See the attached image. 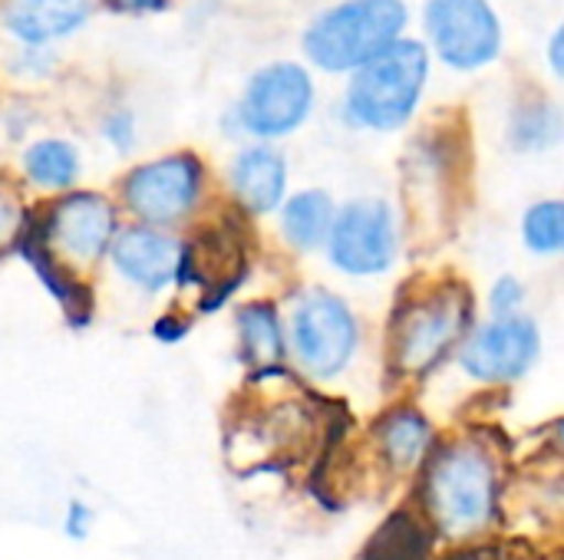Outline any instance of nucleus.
<instances>
[{
    "instance_id": "f257e3e1",
    "label": "nucleus",
    "mask_w": 564,
    "mask_h": 560,
    "mask_svg": "<svg viewBox=\"0 0 564 560\" xmlns=\"http://www.w3.org/2000/svg\"><path fill=\"white\" fill-rule=\"evenodd\" d=\"M502 465L479 436H453L433 446L420 475V515L433 535L479 541L502 518Z\"/></svg>"
},
{
    "instance_id": "f03ea898",
    "label": "nucleus",
    "mask_w": 564,
    "mask_h": 560,
    "mask_svg": "<svg viewBox=\"0 0 564 560\" xmlns=\"http://www.w3.org/2000/svg\"><path fill=\"white\" fill-rule=\"evenodd\" d=\"M476 327V297L466 281L443 277L403 290L387 330V370L400 383L436 373Z\"/></svg>"
},
{
    "instance_id": "7ed1b4c3",
    "label": "nucleus",
    "mask_w": 564,
    "mask_h": 560,
    "mask_svg": "<svg viewBox=\"0 0 564 560\" xmlns=\"http://www.w3.org/2000/svg\"><path fill=\"white\" fill-rule=\"evenodd\" d=\"M430 79V53L416 40H397L380 56L350 73L344 119L367 132L403 129L423 99Z\"/></svg>"
},
{
    "instance_id": "20e7f679",
    "label": "nucleus",
    "mask_w": 564,
    "mask_h": 560,
    "mask_svg": "<svg viewBox=\"0 0 564 560\" xmlns=\"http://www.w3.org/2000/svg\"><path fill=\"white\" fill-rule=\"evenodd\" d=\"M410 10L403 0H340L304 30V53L324 73H354L403 40Z\"/></svg>"
},
{
    "instance_id": "39448f33",
    "label": "nucleus",
    "mask_w": 564,
    "mask_h": 560,
    "mask_svg": "<svg viewBox=\"0 0 564 560\" xmlns=\"http://www.w3.org/2000/svg\"><path fill=\"white\" fill-rule=\"evenodd\" d=\"M288 356L311 380H337L357 360L364 327L357 310L334 290H301L284 317Z\"/></svg>"
},
{
    "instance_id": "423d86ee",
    "label": "nucleus",
    "mask_w": 564,
    "mask_h": 560,
    "mask_svg": "<svg viewBox=\"0 0 564 560\" xmlns=\"http://www.w3.org/2000/svg\"><path fill=\"white\" fill-rule=\"evenodd\" d=\"M30 224L46 251L76 274L93 271L99 261H106L112 238L122 228L116 201L89 188H73L59 195L36 218L30 215Z\"/></svg>"
},
{
    "instance_id": "0eeeda50",
    "label": "nucleus",
    "mask_w": 564,
    "mask_h": 560,
    "mask_svg": "<svg viewBox=\"0 0 564 560\" xmlns=\"http://www.w3.org/2000/svg\"><path fill=\"white\" fill-rule=\"evenodd\" d=\"M205 195V162L195 152H172L129 168L119 182L122 208L135 224L172 231L195 215Z\"/></svg>"
},
{
    "instance_id": "6e6552de",
    "label": "nucleus",
    "mask_w": 564,
    "mask_h": 560,
    "mask_svg": "<svg viewBox=\"0 0 564 560\" xmlns=\"http://www.w3.org/2000/svg\"><path fill=\"white\" fill-rule=\"evenodd\" d=\"M400 248V218L387 198L373 195L340 205L324 241L330 267L357 281L387 274L397 264Z\"/></svg>"
},
{
    "instance_id": "1a4fd4ad",
    "label": "nucleus",
    "mask_w": 564,
    "mask_h": 560,
    "mask_svg": "<svg viewBox=\"0 0 564 560\" xmlns=\"http://www.w3.org/2000/svg\"><path fill=\"white\" fill-rule=\"evenodd\" d=\"M311 109H314L311 73L301 63H271L248 79L231 119L238 132L271 145L297 132L307 122Z\"/></svg>"
},
{
    "instance_id": "9d476101",
    "label": "nucleus",
    "mask_w": 564,
    "mask_h": 560,
    "mask_svg": "<svg viewBox=\"0 0 564 560\" xmlns=\"http://www.w3.org/2000/svg\"><path fill=\"white\" fill-rule=\"evenodd\" d=\"M542 327L535 317H492L476 323L456 350L459 370L479 386H512L542 360Z\"/></svg>"
},
{
    "instance_id": "9b49d317",
    "label": "nucleus",
    "mask_w": 564,
    "mask_h": 560,
    "mask_svg": "<svg viewBox=\"0 0 564 560\" xmlns=\"http://www.w3.org/2000/svg\"><path fill=\"white\" fill-rule=\"evenodd\" d=\"M423 23L436 56L459 73L482 69L502 53V20L489 0H426Z\"/></svg>"
},
{
    "instance_id": "f8f14e48",
    "label": "nucleus",
    "mask_w": 564,
    "mask_h": 560,
    "mask_svg": "<svg viewBox=\"0 0 564 560\" xmlns=\"http://www.w3.org/2000/svg\"><path fill=\"white\" fill-rule=\"evenodd\" d=\"M106 261L129 287H135L139 294L159 297L178 281L182 241L172 231H159V228L132 221L116 231Z\"/></svg>"
},
{
    "instance_id": "ddd939ff",
    "label": "nucleus",
    "mask_w": 564,
    "mask_h": 560,
    "mask_svg": "<svg viewBox=\"0 0 564 560\" xmlns=\"http://www.w3.org/2000/svg\"><path fill=\"white\" fill-rule=\"evenodd\" d=\"M228 185L245 218H268L288 198V158L268 142L245 145L228 165Z\"/></svg>"
},
{
    "instance_id": "4468645a",
    "label": "nucleus",
    "mask_w": 564,
    "mask_h": 560,
    "mask_svg": "<svg viewBox=\"0 0 564 560\" xmlns=\"http://www.w3.org/2000/svg\"><path fill=\"white\" fill-rule=\"evenodd\" d=\"M370 442H373L380 465L390 475H406V472L423 469L426 455L436 446V429L423 409L400 403V406H390L383 416H377L370 429Z\"/></svg>"
},
{
    "instance_id": "2eb2a0df",
    "label": "nucleus",
    "mask_w": 564,
    "mask_h": 560,
    "mask_svg": "<svg viewBox=\"0 0 564 560\" xmlns=\"http://www.w3.org/2000/svg\"><path fill=\"white\" fill-rule=\"evenodd\" d=\"M13 244H17L20 257L30 264L33 277H36V281L46 287V294L59 304L66 323H69V327H86V323L93 320V290H89V284H86L76 271H69L63 261H56V257L46 251V244L40 241V234H36L33 224H30V215L23 218V228H20V234H17Z\"/></svg>"
},
{
    "instance_id": "dca6fc26",
    "label": "nucleus",
    "mask_w": 564,
    "mask_h": 560,
    "mask_svg": "<svg viewBox=\"0 0 564 560\" xmlns=\"http://www.w3.org/2000/svg\"><path fill=\"white\" fill-rule=\"evenodd\" d=\"M93 13V0H7L3 26L23 46H50L76 33Z\"/></svg>"
},
{
    "instance_id": "f3484780",
    "label": "nucleus",
    "mask_w": 564,
    "mask_h": 560,
    "mask_svg": "<svg viewBox=\"0 0 564 560\" xmlns=\"http://www.w3.org/2000/svg\"><path fill=\"white\" fill-rule=\"evenodd\" d=\"M238 353L251 376H264L284 366L288 360V333L284 317L274 300H248L235 314Z\"/></svg>"
},
{
    "instance_id": "a211bd4d",
    "label": "nucleus",
    "mask_w": 564,
    "mask_h": 560,
    "mask_svg": "<svg viewBox=\"0 0 564 560\" xmlns=\"http://www.w3.org/2000/svg\"><path fill=\"white\" fill-rule=\"evenodd\" d=\"M334 215H337V201L324 188H304V191L288 195L284 205L278 208L284 244L297 254L324 251Z\"/></svg>"
},
{
    "instance_id": "6ab92c4d",
    "label": "nucleus",
    "mask_w": 564,
    "mask_h": 560,
    "mask_svg": "<svg viewBox=\"0 0 564 560\" xmlns=\"http://www.w3.org/2000/svg\"><path fill=\"white\" fill-rule=\"evenodd\" d=\"M436 535L416 508H397L364 545L360 560H430Z\"/></svg>"
},
{
    "instance_id": "aec40b11",
    "label": "nucleus",
    "mask_w": 564,
    "mask_h": 560,
    "mask_svg": "<svg viewBox=\"0 0 564 560\" xmlns=\"http://www.w3.org/2000/svg\"><path fill=\"white\" fill-rule=\"evenodd\" d=\"M20 168L33 188L66 195L76 188V182L83 175V158H79L76 145L66 139H36L23 149Z\"/></svg>"
},
{
    "instance_id": "412c9836",
    "label": "nucleus",
    "mask_w": 564,
    "mask_h": 560,
    "mask_svg": "<svg viewBox=\"0 0 564 560\" xmlns=\"http://www.w3.org/2000/svg\"><path fill=\"white\" fill-rule=\"evenodd\" d=\"M509 145L516 152H549L562 142V109L552 99H525L509 116Z\"/></svg>"
},
{
    "instance_id": "4be33fe9",
    "label": "nucleus",
    "mask_w": 564,
    "mask_h": 560,
    "mask_svg": "<svg viewBox=\"0 0 564 560\" xmlns=\"http://www.w3.org/2000/svg\"><path fill=\"white\" fill-rule=\"evenodd\" d=\"M522 244L535 257H558L564 251V205L542 198L522 215Z\"/></svg>"
},
{
    "instance_id": "5701e85b",
    "label": "nucleus",
    "mask_w": 564,
    "mask_h": 560,
    "mask_svg": "<svg viewBox=\"0 0 564 560\" xmlns=\"http://www.w3.org/2000/svg\"><path fill=\"white\" fill-rule=\"evenodd\" d=\"M529 304V287L516 274H499L489 287V310L492 317H519L525 314Z\"/></svg>"
},
{
    "instance_id": "b1692460",
    "label": "nucleus",
    "mask_w": 564,
    "mask_h": 560,
    "mask_svg": "<svg viewBox=\"0 0 564 560\" xmlns=\"http://www.w3.org/2000/svg\"><path fill=\"white\" fill-rule=\"evenodd\" d=\"M443 560H535L522 541H466Z\"/></svg>"
},
{
    "instance_id": "393cba45",
    "label": "nucleus",
    "mask_w": 564,
    "mask_h": 560,
    "mask_svg": "<svg viewBox=\"0 0 564 560\" xmlns=\"http://www.w3.org/2000/svg\"><path fill=\"white\" fill-rule=\"evenodd\" d=\"M102 139L116 149V152H132L139 142V125L135 116L129 109H112L102 119Z\"/></svg>"
},
{
    "instance_id": "a878e982",
    "label": "nucleus",
    "mask_w": 564,
    "mask_h": 560,
    "mask_svg": "<svg viewBox=\"0 0 564 560\" xmlns=\"http://www.w3.org/2000/svg\"><path fill=\"white\" fill-rule=\"evenodd\" d=\"M93 528H96V512L86 502L73 498L63 512V535L69 541H86L93 535Z\"/></svg>"
},
{
    "instance_id": "bb28decb",
    "label": "nucleus",
    "mask_w": 564,
    "mask_h": 560,
    "mask_svg": "<svg viewBox=\"0 0 564 560\" xmlns=\"http://www.w3.org/2000/svg\"><path fill=\"white\" fill-rule=\"evenodd\" d=\"M192 330V320L188 317H178V314H162L155 323H152V337L162 343V347H175L188 337Z\"/></svg>"
},
{
    "instance_id": "cd10ccee",
    "label": "nucleus",
    "mask_w": 564,
    "mask_h": 560,
    "mask_svg": "<svg viewBox=\"0 0 564 560\" xmlns=\"http://www.w3.org/2000/svg\"><path fill=\"white\" fill-rule=\"evenodd\" d=\"M56 56L46 50V46H23V53L17 56V73H26V76H46L53 69Z\"/></svg>"
},
{
    "instance_id": "c85d7f7f",
    "label": "nucleus",
    "mask_w": 564,
    "mask_h": 560,
    "mask_svg": "<svg viewBox=\"0 0 564 560\" xmlns=\"http://www.w3.org/2000/svg\"><path fill=\"white\" fill-rule=\"evenodd\" d=\"M23 218H26V215L17 208L13 198L0 195V248L17 241V234H20V228H23Z\"/></svg>"
},
{
    "instance_id": "c756f323",
    "label": "nucleus",
    "mask_w": 564,
    "mask_h": 560,
    "mask_svg": "<svg viewBox=\"0 0 564 560\" xmlns=\"http://www.w3.org/2000/svg\"><path fill=\"white\" fill-rule=\"evenodd\" d=\"M112 13H162L172 0H102Z\"/></svg>"
},
{
    "instance_id": "7c9ffc66",
    "label": "nucleus",
    "mask_w": 564,
    "mask_h": 560,
    "mask_svg": "<svg viewBox=\"0 0 564 560\" xmlns=\"http://www.w3.org/2000/svg\"><path fill=\"white\" fill-rule=\"evenodd\" d=\"M562 46H564V33L562 30H555V33H552V40H549V59H552V73H555V76H562L564 73Z\"/></svg>"
}]
</instances>
